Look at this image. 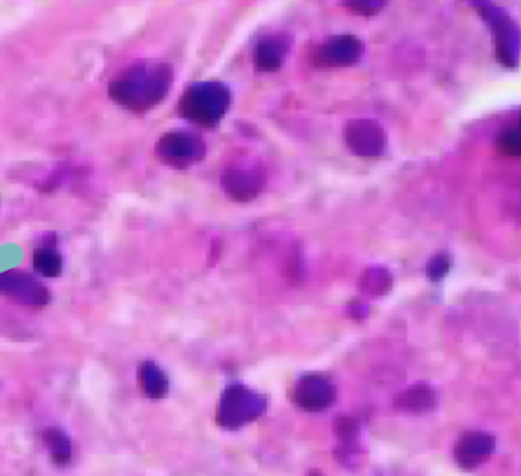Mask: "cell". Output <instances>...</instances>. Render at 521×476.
I'll use <instances>...</instances> for the list:
<instances>
[{
    "mask_svg": "<svg viewBox=\"0 0 521 476\" xmlns=\"http://www.w3.org/2000/svg\"><path fill=\"white\" fill-rule=\"evenodd\" d=\"M43 440L48 447V451L52 453L53 462L56 466H67L73 459V443L69 440V436L56 429V427H50L43 432Z\"/></svg>",
    "mask_w": 521,
    "mask_h": 476,
    "instance_id": "cell-14",
    "label": "cell"
},
{
    "mask_svg": "<svg viewBox=\"0 0 521 476\" xmlns=\"http://www.w3.org/2000/svg\"><path fill=\"white\" fill-rule=\"evenodd\" d=\"M474 7L479 9V15L492 26V34L496 37V58L506 67H516L520 56V37L509 15L494 4H474Z\"/></svg>",
    "mask_w": 521,
    "mask_h": 476,
    "instance_id": "cell-5",
    "label": "cell"
},
{
    "mask_svg": "<svg viewBox=\"0 0 521 476\" xmlns=\"http://www.w3.org/2000/svg\"><path fill=\"white\" fill-rule=\"evenodd\" d=\"M449 268H451V257H449L447 254H444V252H439V254H436V256L428 261L427 276H428L430 280L439 282L441 278L447 276Z\"/></svg>",
    "mask_w": 521,
    "mask_h": 476,
    "instance_id": "cell-19",
    "label": "cell"
},
{
    "mask_svg": "<svg viewBox=\"0 0 521 476\" xmlns=\"http://www.w3.org/2000/svg\"><path fill=\"white\" fill-rule=\"evenodd\" d=\"M344 142L357 156L378 158L387 150V133L374 120H351L344 128Z\"/></svg>",
    "mask_w": 521,
    "mask_h": 476,
    "instance_id": "cell-7",
    "label": "cell"
},
{
    "mask_svg": "<svg viewBox=\"0 0 521 476\" xmlns=\"http://www.w3.org/2000/svg\"><path fill=\"white\" fill-rule=\"evenodd\" d=\"M393 278L387 268H369L360 278V289L369 296H385L391 289Z\"/></svg>",
    "mask_w": 521,
    "mask_h": 476,
    "instance_id": "cell-17",
    "label": "cell"
},
{
    "mask_svg": "<svg viewBox=\"0 0 521 476\" xmlns=\"http://www.w3.org/2000/svg\"><path fill=\"white\" fill-rule=\"evenodd\" d=\"M265 408L267 402L259 393L244 385H231L220 400L216 419L220 426L234 431L257 421Z\"/></svg>",
    "mask_w": 521,
    "mask_h": 476,
    "instance_id": "cell-3",
    "label": "cell"
},
{
    "mask_svg": "<svg viewBox=\"0 0 521 476\" xmlns=\"http://www.w3.org/2000/svg\"><path fill=\"white\" fill-rule=\"evenodd\" d=\"M293 402L302 410L321 412L336 402V387L323 376H304L293 391Z\"/></svg>",
    "mask_w": 521,
    "mask_h": 476,
    "instance_id": "cell-10",
    "label": "cell"
},
{
    "mask_svg": "<svg viewBox=\"0 0 521 476\" xmlns=\"http://www.w3.org/2000/svg\"><path fill=\"white\" fill-rule=\"evenodd\" d=\"M265 180V174L259 167H231L221 176V188L232 200L251 201L263 191Z\"/></svg>",
    "mask_w": 521,
    "mask_h": 476,
    "instance_id": "cell-9",
    "label": "cell"
},
{
    "mask_svg": "<svg viewBox=\"0 0 521 476\" xmlns=\"http://www.w3.org/2000/svg\"><path fill=\"white\" fill-rule=\"evenodd\" d=\"M436 403H437L436 393L428 385L419 384L400 396L398 408L409 410V412H427V410L434 408Z\"/></svg>",
    "mask_w": 521,
    "mask_h": 476,
    "instance_id": "cell-16",
    "label": "cell"
},
{
    "mask_svg": "<svg viewBox=\"0 0 521 476\" xmlns=\"http://www.w3.org/2000/svg\"><path fill=\"white\" fill-rule=\"evenodd\" d=\"M174 69L169 63H139L109 83V97L132 112H146L169 95Z\"/></svg>",
    "mask_w": 521,
    "mask_h": 476,
    "instance_id": "cell-1",
    "label": "cell"
},
{
    "mask_svg": "<svg viewBox=\"0 0 521 476\" xmlns=\"http://www.w3.org/2000/svg\"><path fill=\"white\" fill-rule=\"evenodd\" d=\"M232 93L227 84L204 81L190 84L180 99L178 111L184 120L201 126L218 125L229 112Z\"/></svg>",
    "mask_w": 521,
    "mask_h": 476,
    "instance_id": "cell-2",
    "label": "cell"
},
{
    "mask_svg": "<svg viewBox=\"0 0 521 476\" xmlns=\"http://www.w3.org/2000/svg\"><path fill=\"white\" fill-rule=\"evenodd\" d=\"M364 54V43L355 35H336L325 41L314 54L319 67H351Z\"/></svg>",
    "mask_w": 521,
    "mask_h": 476,
    "instance_id": "cell-8",
    "label": "cell"
},
{
    "mask_svg": "<svg viewBox=\"0 0 521 476\" xmlns=\"http://www.w3.org/2000/svg\"><path fill=\"white\" fill-rule=\"evenodd\" d=\"M385 7L383 2H349L346 4V9L359 13V15H376L378 11H381Z\"/></svg>",
    "mask_w": 521,
    "mask_h": 476,
    "instance_id": "cell-20",
    "label": "cell"
},
{
    "mask_svg": "<svg viewBox=\"0 0 521 476\" xmlns=\"http://www.w3.org/2000/svg\"><path fill=\"white\" fill-rule=\"evenodd\" d=\"M496 148L506 156H520V128H507L496 139Z\"/></svg>",
    "mask_w": 521,
    "mask_h": 476,
    "instance_id": "cell-18",
    "label": "cell"
},
{
    "mask_svg": "<svg viewBox=\"0 0 521 476\" xmlns=\"http://www.w3.org/2000/svg\"><path fill=\"white\" fill-rule=\"evenodd\" d=\"M290 53V43L287 35L274 34L263 37L255 48V65L261 73H274L283 67Z\"/></svg>",
    "mask_w": 521,
    "mask_h": 476,
    "instance_id": "cell-12",
    "label": "cell"
},
{
    "mask_svg": "<svg viewBox=\"0 0 521 476\" xmlns=\"http://www.w3.org/2000/svg\"><path fill=\"white\" fill-rule=\"evenodd\" d=\"M0 293L24 303L26 306H34V308H43L52 300L50 289L32 274L24 272V270L2 272L0 274Z\"/></svg>",
    "mask_w": 521,
    "mask_h": 476,
    "instance_id": "cell-6",
    "label": "cell"
},
{
    "mask_svg": "<svg viewBox=\"0 0 521 476\" xmlns=\"http://www.w3.org/2000/svg\"><path fill=\"white\" fill-rule=\"evenodd\" d=\"M496 451V440L487 432H467L460 438L455 449L457 462L466 468L474 470L481 466Z\"/></svg>",
    "mask_w": 521,
    "mask_h": 476,
    "instance_id": "cell-11",
    "label": "cell"
},
{
    "mask_svg": "<svg viewBox=\"0 0 521 476\" xmlns=\"http://www.w3.org/2000/svg\"><path fill=\"white\" fill-rule=\"evenodd\" d=\"M158 158L174 169H188L206 156L204 141L188 130L167 131L157 144Z\"/></svg>",
    "mask_w": 521,
    "mask_h": 476,
    "instance_id": "cell-4",
    "label": "cell"
},
{
    "mask_svg": "<svg viewBox=\"0 0 521 476\" xmlns=\"http://www.w3.org/2000/svg\"><path fill=\"white\" fill-rule=\"evenodd\" d=\"M32 263H34L35 272L39 276L46 277V278H56V277L62 276V272H64L62 254L50 246L35 249Z\"/></svg>",
    "mask_w": 521,
    "mask_h": 476,
    "instance_id": "cell-15",
    "label": "cell"
},
{
    "mask_svg": "<svg viewBox=\"0 0 521 476\" xmlns=\"http://www.w3.org/2000/svg\"><path fill=\"white\" fill-rule=\"evenodd\" d=\"M139 382L144 394L152 400H162L169 393V378L153 361H146L139 368Z\"/></svg>",
    "mask_w": 521,
    "mask_h": 476,
    "instance_id": "cell-13",
    "label": "cell"
}]
</instances>
